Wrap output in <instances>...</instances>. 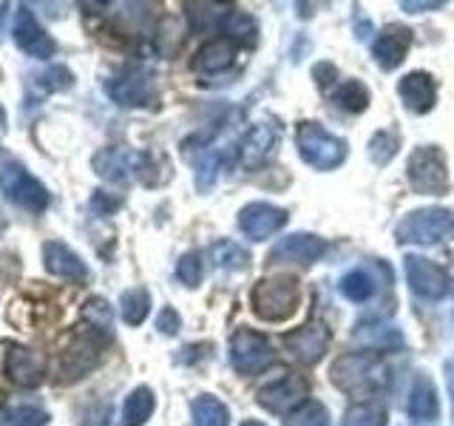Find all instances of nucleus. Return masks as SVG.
Masks as SVG:
<instances>
[{
	"mask_svg": "<svg viewBox=\"0 0 454 426\" xmlns=\"http://www.w3.org/2000/svg\"><path fill=\"white\" fill-rule=\"evenodd\" d=\"M6 423V409H4V404H0V426Z\"/></svg>",
	"mask_w": 454,
	"mask_h": 426,
	"instance_id": "nucleus-45",
	"label": "nucleus"
},
{
	"mask_svg": "<svg viewBox=\"0 0 454 426\" xmlns=\"http://www.w3.org/2000/svg\"><path fill=\"white\" fill-rule=\"evenodd\" d=\"M6 9H9L6 4H0V26H4V18H6Z\"/></svg>",
	"mask_w": 454,
	"mask_h": 426,
	"instance_id": "nucleus-44",
	"label": "nucleus"
},
{
	"mask_svg": "<svg viewBox=\"0 0 454 426\" xmlns=\"http://www.w3.org/2000/svg\"><path fill=\"white\" fill-rule=\"evenodd\" d=\"M409 49H411V32H409V28L406 26H389L387 32L375 40L372 54H375L378 66L389 71V68H397L406 60Z\"/></svg>",
	"mask_w": 454,
	"mask_h": 426,
	"instance_id": "nucleus-21",
	"label": "nucleus"
},
{
	"mask_svg": "<svg viewBox=\"0 0 454 426\" xmlns=\"http://www.w3.org/2000/svg\"><path fill=\"white\" fill-rule=\"evenodd\" d=\"M281 139V128L273 122V120H262L255 122L250 131L241 137L239 142V162L241 168H259L273 148L278 146Z\"/></svg>",
	"mask_w": 454,
	"mask_h": 426,
	"instance_id": "nucleus-14",
	"label": "nucleus"
},
{
	"mask_svg": "<svg viewBox=\"0 0 454 426\" xmlns=\"http://www.w3.org/2000/svg\"><path fill=\"white\" fill-rule=\"evenodd\" d=\"M401 6L406 12H411V14H415V12H434V9L443 6V0H403Z\"/></svg>",
	"mask_w": 454,
	"mask_h": 426,
	"instance_id": "nucleus-40",
	"label": "nucleus"
},
{
	"mask_svg": "<svg viewBox=\"0 0 454 426\" xmlns=\"http://www.w3.org/2000/svg\"><path fill=\"white\" fill-rule=\"evenodd\" d=\"M326 245L324 239L312 236V233H293V236H284L278 245L270 250V262L273 264H312L318 262L324 256Z\"/></svg>",
	"mask_w": 454,
	"mask_h": 426,
	"instance_id": "nucleus-16",
	"label": "nucleus"
},
{
	"mask_svg": "<svg viewBox=\"0 0 454 426\" xmlns=\"http://www.w3.org/2000/svg\"><path fill=\"white\" fill-rule=\"evenodd\" d=\"M304 398H307V383L293 373H284L278 381L267 383V387L255 392V401L270 412H278V415H287L290 409H298L304 404Z\"/></svg>",
	"mask_w": 454,
	"mask_h": 426,
	"instance_id": "nucleus-13",
	"label": "nucleus"
},
{
	"mask_svg": "<svg viewBox=\"0 0 454 426\" xmlns=\"http://www.w3.org/2000/svg\"><path fill=\"white\" fill-rule=\"evenodd\" d=\"M219 28H222V35L224 40H231V43H239V46H255L259 43V26H255V20L250 18L247 12H227L224 18L219 20Z\"/></svg>",
	"mask_w": 454,
	"mask_h": 426,
	"instance_id": "nucleus-25",
	"label": "nucleus"
},
{
	"mask_svg": "<svg viewBox=\"0 0 454 426\" xmlns=\"http://www.w3.org/2000/svg\"><path fill=\"white\" fill-rule=\"evenodd\" d=\"M330 375L335 381L338 390L352 392L358 398H369V392H378L383 387H389V367L383 364L378 352H352L340 355L333 364Z\"/></svg>",
	"mask_w": 454,
	"mask_h": 426,
	"instance_id": "nucleus-1",
	"label": "nucleus"
},
{
	"mask_svg": "<svg viewBox=\"0 0 454 426\" xmlns=\"http://www.w3.org/2000/svg\"><path fill=\"white\" fill-rule=\"evenodd\" d=\"M176 276L182 284H188V288H199V281H202V262H199V253L182 256L176 264Z\"/></svg>",
	"mask_w": 454,
	"mask_h": 426,
	"instance_id": "nucleus-37",
	"label": "nucleus"
},
{
	"mask_svg": "<svg viewBox=\"0 0 454 426\" xmlns=\"http://www.w3.org/2000/svg\"><path fill=\"white\" fill-rule=\"evenodd\" d=\"M397 94H401L403 106L415 114H426L432 111L434 103H437V85H434V77L426 75V71H411L401 80L397 85Z\"/></svg>",
	"mask_w": 454,
	"mask_h": 426,
	"instance_id": "nucleus-20",
	"label": "nucleus"
},
{
	"mask_svg": "<svg viewBox=\"0 0 454 426\" xmlns=\"http://www.w3.org/2000/svg\"><path fill=\"white\" fill-rule=\"evenodd\" d=\"M409 185L415 193L423 196H440L449 191V174H446V156L434 146H420L409 156L406 165Z\"/></svg>",
	"mask_w": 454,
	"mask_h": 426,
	"instance_id": "nucleus-6",
	"label": "nucleus"
},
{
	"mask_svg": "<svg viewBox=\"0 0 454 426\" xmlns=\"http://www.w3.org/2000/svg\"><path fill=\"white\" fill-rule=\"evenodd\" d=\"M253 312L264 321H284L290 319L301 302V288L293 276H270L262 279L250 293Z\"/></svg>",
	"mask_w": 454,
	"mask_h": 426,
	"instance_id": "nucleus-3",
	"label": "nucleus"
},
{
	"mask_svg": "<svg viewBox=\"0 0 454 426\" xmlns=\"http://www.w3.org/2000/svg\"><path fill=\"white\" fill-rule=\"evenodd\" d=\"M446 381H449V392H451V418H454V364H446Z\"/></svg>",
	"mask_w": 454,
	"mask_h": 426,
	"instance_id": "nucleus-42",
	"label": "nucleus"
},
{
	"mask_svg": "<svg viewBox=\"0 0 454 426\" xmlns=\"http://www.w3.org/2000/svg\"><path fill=\"white\" fill-rule=\"evenodd\" d=\"M233 57L236 51L231 40H210L196 51L191 68L196 75H219V71H227L233 66Z\"/></svg>",
	"mask_w": 454,
	"mask_h": 426,
	"instance_id": "nucleus-22",
	"label": "nucleus"
},
{
	"mask_svg": "<svg viewBox=\"0 0 454 426\" xmlns=\"http://www.w3.org/2000/svg\"><path fill=\"white\" fill-rule=\"evenodd\" d=\"M406 279H409V288L415 296L426 298V302H437L443 298L449 290V279H446V270L437 267L434 262L423 259V256H406Z\"/></svg>",
	"mask_w": 454,
	"mask_h": 426,
	"instance_id": "nucleus-10",
	"label": "nucleus"
},
{
	"mask_svg": "<svg viewBox=\"0 0 454 426\" xmlns=\"http://www.w3.org/2000/svg\"><path fill=\"white\" fill-rule=\"evenodd\" d=\"M6 375L9 381H14L18 387H40L46 381V359L37 352V350H28V347H12L6 352Z\"/></svg>",
	"mask_w": 454,
	"mask_h": 426,
	"instance_id": "nucleus-18",
	"label": "nucleus"
},
{
	"mask_svg": "<svg viewBox=\"0 0 454 426\" xmlns=\"http://www.w3.org/2000/svg\"><path fill=\"white\" fill-rule=\"evenodd\" d=\"M103 335H108V333H99V330H94V327H91L89 333H77L74 338H71V344L63 352V364H60L63 381H77V378H82L99 361V350H103Z\"/></svg>",
	"mask_w": 454,
	"mask_h": 426,
	"instance_id": "nucleus-9",
	"label": "nucleus"
},
{
	"mask_svg": "<svg viewBox=\"0 0 454 426\" xmlns=\"http://www.w3.org/2000/svg\"><path fill=\"white\" fill-rule=\"evenodd\" d=\"M91 208H94L97 213H111L114 208H120V199H108L103 191H97V193L91 196Z\"/></svg>",
	"mask_w": 454,
	"mask_h": 426,
	"instance_id": "nucleus-41",
	"label": "nucleus"
},
{
	"mask_svg": "<svg viewBox=\"0 0 454 426\" xmlns=\"http://www.w3.org/2000/svg\"><path fill=\"white\" fill-rule=\"evenodd\" d=\"M46 423H49V415L32 404L14 409V415H12V426H46Z\"/></svg>",
	"mask_w": 454,
	"mask_h": 426,
	"instance_id": "nucleus-38",
	"label": "nucleus"
},
{
	"mask_svg": "<svg viewBox=\"0 0 454 426\" xmlns=\"http://www.w3.org/2000/svg\"><path fill=\"white\" fill-rule=\"evenodd\" d=\"M43 264H46L51 276H63L71 281L89 279V267H85V262L68 245H63V241H46V245H43Z\"/></svg>",
	"mask_w": 454,
	"mask_h": 426,
	"instance_id": "nucleus-19",
	"label": "nucleus"
},
{
	"mask_svg": "<svg viewBox=\"0 0 454 426\" xmlns=\"http://www.w3.org/2000/svg\"><path fill=\"white\" fill-rule=\"evenodd\" d=\"M281 347L287 350L295 361L316 364L326 352V347H330V330H326V324H321V321H309V324L284 335Z\"/></svg>",
	"mask_w": 454,
	"mask_h": 426,
	"instance_id": "nucleus-11",
	"label": "nucleus"
},
{
	"mask_svg": "<svg viewBox=\"0 0 454 426\" xmlns=\"http://www.w3.org/2000/svg\"><path fill=\"white\" fill-rule=\"evenodd\" d=\"M179 327H182L179 312H176L174 307H162L160 319H156V330L165 333V335H176V333H179Z\"/></svg>",
	"mask_w": 454,
	"mask_h": 426,
	"instance_id": "nucleus-39",
	"label": "nucleus"
},
{
	"mask_svg": "<svg viewBox=\"0 0 454 426\" xmlns=\"http://www.w3.org/2000/svg\"><path fill=\"white\" fill-rule=\"evenodd\" d=\"M231 364L241 375H255L273 364V347L262 333L236 330L231 338Z\"/></svg>",
	"mask_w": 454,
	"mask_h": 426,
	"instance_id": "nucleus-8",
	"label": "nucleus"
},
{
	"mask_svg": "<svg viewBox=\"0 0 454 426\" xmlns=\"http://www.w3.org/2000/svg\"><path fill=\"white\" fill-rule=\"evenodd\" d=\"M401 148V134L392 131V128H383L372 139H369V160L375 165H387L392 156Z\"/></svg>",
	"mask_w": 454,
	"mask_h": 426,
	"instance_id": "nucleus-31",
	"label": "nucleus"
},
{
	"mask_svg": "<svg viewBox=\"0 0 454 426\" xmlns=\"http://www.w3.org/2000/svg\"><path fill=\"white\" fill-rule=\"evenodd\" d=\"M340 426H387V409L378 404H355L344 412Z\"/></svg>",
	"mask_w": 454,
	"mask_h": 426,
	"instance_id": "nucleus-32",
	"label": "nucleus"
},
{
	"mask_svg": "<svg viewBox=\"0 0 454 426\" xmlns=\"http://www.w3.org/2000/svg\"><path fill=\"white\" fill-rule=\"evenodd\" d=\"M4 134H6V111L0 106V139H4Z\"/></svg>",
	"mask_w": 454,
	"mask_h": 426,
	"instance_id": "nucleus-43",
	"label": "nucleus"
},
{
	"mask_svg": "<svg viewBox=\"0 0 454 426\" xmlns=\"http://www.w3.org/2000/svg\"><path fill=\"white\" fill-rule=\"evenodd\" d=\"M153 392L148 387H137L131 395L125 398V406H122V423L125 426H142L151 415H153Z\"/></svg>",
	"mask_w": 454,
	"mask_h": 426,
	"instance_id": "nucleus-26",
	"label": "nucleus"
},
{
	"mask_svg": "<svg viewBox=\"0 0 454 426\" xmlns=\"http://www.w3.org/2000/svg\"><path fill=\"white\" fill-rule=\"evenodd\" d=\"M298 154L301 160L318 170H333L347 160V142L338 139L335 134L324 131L318 122H301L298 125Z\"/></svg>",
	"mask_w": 454,
	"mask_h": 426,
	"instance_id": "nucleus-5",
	"label": "nucleus"
},
{
	"mask_svg": "<svg viewBox=\"0 0 454 426\" xmlns=\"http://www.w3.org/2000/svg\"><path fill=\"white\" fill-rule=\"evenodd\" d=\"M37 83H40V89H46V91H66L74 85V75H71L66 66H49L43 75H37Z\"/></svg>",
	"mask_w": 454,
	"mask_h": 426,
	"instance_id": "nucleus-35",
	"label": "nucleus"
},
{
	"mask_svg": "<svg viewBox=\"0 0 454 426\" xmlns=\"http://www.w3.org/2000/svg\"><path fill=\"white\" fill-rule=\"evenodd\" d=\"M409 415L415 421H434L440 415V404H437V390L429 375H418L411 383L409 392Z\"/></svg>",
	"mask_w": 454,
	"mask_h": 426,
	"instance_id": "nucleus-24",
	"label": "nucleus"
},
{
	"mask_svg": "<svg viewBox=\"0 0 454 426\" xmlns=\"http://www.w3.org/2000/svg\"><path fill=\"white\" fill-rule=\"evenodd\" d=\"M0 191H4V196L12 205H18L28 213H43L51 202L46 185L37 177H32V170L9 151H0Z\"/></svg>",
	"mask_w": 454,
	"mask_h": 426,
	"instance_id": "nucleus-2",
	"label": "nucleus"
},
{
	"mask_svg": "<svg viewBox=\"0 0 454 426\" xmlns=\"http://www.w3.org/2000/svg\"><path fill=\"white\" fill-rule=\"evenodd\" d=\"M372 279H369L364 270H352V273L344 276L340 281V293H344L349 302H366L369 296H372Z\"/></svg>",
	"mask_w": 454,
	"mask_h": 426,
	"instance_id": "nucleus-34",
	"label": "nucleus"
},
{
	"mask_svg": "<svg viewBox=\"0 0 454 426\" xmlns=\"http://www.w3.org/2000/svg\"><path fill=\"white\" fill-rule=\"evenodd\" d=\"M287 426H330V412L318 401H304L287 415Z\"/></svg>",
	"mask_w": 454,
	"mask_h": 426,
	"instance_id": "nucleus-33",
	"label": "nucleus"
},
{
	"mask_svg": "<svg viewBox=\"0 0 454 426\" xmlns=\"http://www.w3.org/2000/svg\"><path fill=\"white\" fill-rule=\"evenodd\" d=\"M91 165L106 182H128L134 177L145 179V174L151 170V156L137 154V151H125V148H103L91 160Z\"/></svg>",
	"mask_w": 454,
	"mask_h": 426,
	"instance_id": "nucleus-7",
	"label": "nucleus"
},
{
	"mask_svg": "<svg viewBox=\"0 0 454 426\" xmlns=\"http://www.w3.org/2000/svg\"><path fill=\"white\" fill-rule=\"evenodd\" d=\"M108 97L122 108H137V106H148L153 99V80L145 71H125L108 80L106 85Z\"/></svg>",
	"mask_w": 454,
	"mask_h": 426,
	"instance_id": "nucleus-17",
	"label": "nucleus"
},
{
	"mask_svg": "<svg viewBox=\"0 0 454 426\" xmlns=\"http://www.w3.org/2000/svg\"><path fill=\"white\" fill-rule=\"evenodd\" d=\"M191 412H193V426H227L231 423V412H227V406L213 395H199Z\"/></svg>",
	"mask_w": 454,
	"mask_h": 426,
	"instance_id": "nucleus-27",
	"label": "nucleus"
},
{
	"mask_svg": "<svg viewBox=\"0 0 454 426\" xmlns=\"http://www.w3.org/2000/svg\"><path fill=\"white\" fill-rule=\"evenodd\" d=\"M454 233V217L446 208H420L411 210L395 227V239L401 245H434V241Z\"/></svg>",
	"mask_w": 454,
	"mask_h": 426,
	"instance_id": "nucleus-4",
	"label": "nucleus"
},
{
	"mask_svg": "<svg viewBox=\"0 0 454 426\" xmlns=\"http://www.w3.org/2000/svg\"><path fill=\"white\" fill-rule=\"evenodd\" d=\"M241 426H264V423H259V421H247V423H241Z\"/></svg>",
	"mask_w": 454,
	"mask_h": 426,
	"instance_id": "nucleus-46",
	"label": "nucleus"
},
{
	"mask_svg": "<svg viewBox=\"0 0 454 426\" xmlns=\"http://www.w3.org/2000/svg\"><path fill=\"white\" fill-rule=\"evenodd\" d=\"M151 310V296L145 288H134V290H125L122 298H120V312H122V321L125 324H142Z\"/></svg>",
	"mask_w": 454,
	"mask_h": 426,
	"instance_id": "nucleus-29",
	"label": "nucleus"
},
{
	"mask_svg": "<svg viewBox=\"0 0 454 426\" xmlns=\"http://www.w3.org/2000/svg\"><path fill=\"white\" fill-rule=\"evenodd\" d=\"M284 225H287V210H281L276 205L253 202V205H245V208L239 210V227H241V233H247L255 241L276 236Z\"/></svg>",
	"mask_w": 454,
	"mask_h": 426,
	"instance_id": "nucleus-15",
	"label": "nucleus"
},
{
	"mask_svg": "<svg viewBox=\"0 0 454 426\" xmlns=\"http://www.w3.org/2000/svg\"><path fill=\"white\" fill-rule=\"evenodd\" d=\"M82 316L91 321L94 330H99V333H108L111 330V307H108L106 298H91V302L85 304Z\"/></svg>",
	"mask_w": 454,
	"mask_h": 426,
	"instance_id": "nucleus-36",
	"label": "nucleus"
},
{
	"mask_svg": "<svg viewBox=\"0 0 454 426\" xmlns=\"http://www.w3.org/2000/svg\"><path fill=\"white\" fill-rule=\"evenodd\" d=\"M333 103L340 111H349V114H358L369 106V89L361 80H344L338 85V91L333 94Z\"/></svg>",
	"mask_w": 454,
	"mask_h": 426,
	"instance_id": "nucleus-28",
	"label": "nucleus"
},
{
	"mask_svg": "<svg viewBox=\"0 0 454 426\" xmlns=\"http://www.w3.org/2000/svg\"><path fill=\"white\" fill-rule=\"evenodd\" d=\"M14 43H18V49L26 51L28 57H35V60H49V57L54 54V40L51 35L37 23V18L32 14V9L28 6H20L18 18H14Z\"/></svg>",
	"mask_w": 454,
	"mask_h": 426,
	"instance_id": "nucleus-12",
	"label": "nucleus"
},
{
	"mask_svg": "<svg viewBox=\"0 0 454 426\" xmlns=\"http://www.w3.org/2000/svg\"><path fill=\"white\" fill-rule=\"evenodd\" d=\"M207 256H210V262L222 270H245L250 264V253L245 248L233 245V241H216Z\"/></svg>",
	"mask_w": 454,
	"mask_h": 426,
	"instance_id": "nucleus-30",
	"label": "nucleus"
},
{
	"mask_svg": "<svg viewBox=\"0 0 454 426\" xmlns=\"http://www.w3.org/2000/svg\"><path fill=\"white\" fill-rule=\"evenodd\" d=\"M355 341H358L361 347H366L369 352H389V350H397L403 347V335L401 330H395L389 324H378V321H364L355 327Z\"/></svg>",
	"mask_w": 454,
	"mask_h": 426,
	"instance_id": "nucleus-23",
	"label": "nucleus"
}]
</instances>
